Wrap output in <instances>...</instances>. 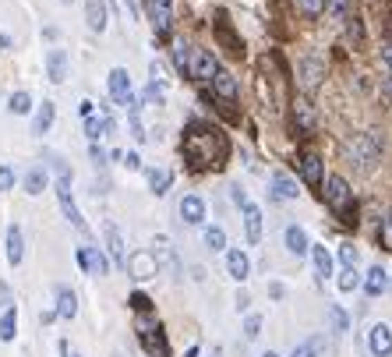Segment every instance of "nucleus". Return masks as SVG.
I'll return each mask as SVG.
<instances>
[{"label": "nucleus", "instance_id": "1", "mask_svg": "<svg viewBox=\"0 0 392 357\" xmlns=\"http://www.w3.org/2000/svg\"><path fill=\"white\" fill-rule=\"evenodd\" d=\"M180 153L191 163V170H219L230 156V142L226 135L208 124V121H191L184 128V142H180Z\"/></svg>", "mask_w": 392, "mask_h": 357}, {"label": "nucleus", "instance_id": "2", "mask_svg": "<svg viewBox=\"0 0 392 357\" xmlns=\"http://www.w3.org/2000/svg\"><path fill=\"white\" fill-rule=\"evenodd\" d=\"M382 148H385V138H382V131H360V135H353V138H346V145H343V156L357 166V170H371L375 163H378V156H382Z\"/></svg>", "mask_w": 392, "mask_h": 357}, {"label": "nucleus", "instance_id": "3", "mask_svg": "<svg viewBox=\"0 0 392 357\" xmlns=\"http://www.w3.org/2000/svg\"><path fill=\"white\" fill-rule=\"evenodd\" d=\"M322 188H325L322 198H325L329 209L336 213V220H340L343 226H357V202H353V191H350V184L343 181V177H340V173L329 177Z\"/></svg>", "mask_w": 392, "mask_h": 357}, {"label": "nucleus", "instance_id": "4", "mask_svg": "<svg viewBox=\"0 0 392 357\" xmlns=\"http://www.w3.org/2000/svg\"><path fill=\"white\" fill-rule=\"evenodd\" d=\"M138 343L145 354H153V357H173L170 354V340L163 333V325L156 318H141L138 322Z\"/></svg>", "mask_w": 392, "mask_h": 357}, {"label": "nucleus", "instance_id": "5", "mask_svg": "<svg viewBox=\"0 0 392 357\" xmlns=\"http://www.w3.org/2000/svg\"><path fill=\"white\" fill-rule=\"evenodd\" d=\"M156 273H159V262H156L153 251H135V255L128 258V276H131L135 283L156 280Z\"/></svg>", "mask_w": 392, "mask_h": 357}, {"label": "nucleus", "instance_id": "6", "mask_svg": "<svg viewBox=\"0 0 392 357\" xmlns=\"http://www.w3.org/2000/svg\"><path fill=\"white\" fill-rule=\"evenodd\" d=\"M219 75V61L213 57V50H191V78L195 81H213Z\"/></svg>", "mask_w": 392, "mask_h": 357}, {"label": "nucleus", "instance_id": "7", "mask_svg": "<svg viewBox=\"0 0 392 357\" xmlns=\"http://www.w3.org/2000/svg\"><path fill=\"white\" fill-rule=\"evenodd\" d=\"M57 198H60V209H64V216L71 220L75 230H85V216L78 213V205L71 198V177H57Z\"/></svg>", "mask_w": 392, "mask_h": 357}, {"label": "nucleus", "instance_id": "8", "mask_svg": "<svg viewBox=\"0 0 392 357\" xmlns=\"http://www.w3.org/2000/svg\"><path fill=\"white\" fill-rule=\"evenodd\" d=\"M297 170H300V177H304V184L311 191H318L325 184V170H322V160L315 153H300L297 156Z\"/></svg>", "mask_w": 392, "mask_h": 357}, {"label": "nucleus", "instance_id": "9", "mask_svg": "<svg viewBox=\"0 0 392 357\" xmlns=\"http://www.w3.org/2000/svg\"><path fill=\"white\" fill-rule=\"evenodd\" d=\"M297 78H300V85H304V88H318L322 78H325V61H322V57H300Z\"/></svg>", "mask_w": 392, "mask_h": 357}, {"label": "nucleus", "instance_id": "10", "mask_svg": "<svg viewBox=\"0 0 392 357\" xmlns=\"http://www.w3.org/2000/svg\"><path fill=\"white\" fill-rule=\"evenodd\" d=\"M290 117H293V131L300 135V138H308L311 131H315V106L300 96V99H293V110H290Z\"/></svg>", "mask_w": 392, "mask_h": 357}, {"label": "nucleus", "instance_id": "11", "mask_svg": "<svg viewBox=\"0 0 392 357\" xmlns=\"http://www.w3.org/2000/svg\"><path fill=\"white\" fill-rule=\"evenodd\" d=\"M145 11H148V18H153L156 32L166 36L170 25H173V0H145Z\"/></svg>", "mask_w": 392, "mask_h": 357}, {"label": "nucleus", "instance_id": "12", "mask_svg": "<svg viewBox=\"0 0 392 357\" xmlns=\"http://www.w3.org/2000/svg\"><path fill=\"white\" fill-rule=\"evenodd\" d=\"M106 88H110V99H113V103H128V106L135 103V96H131V78H128L124 68H113V71H110Z\"/></svg>", "mask_w": 392, "mask_h": 357}, {"label": "nucleus", "instance_id": "13", "mask_svg": "<svg viewBox=\"0 0 392 357\" xmlns=\"http://www.w3.org/2000/svg\"><path fill=\"white\" fill-rule=\"evenodd\" d=\"M75 258H78L81 269H85V273H92V276H106V273H110V262L103 258L99 248H78Z\"/></svg>", "mask_w": 392, "mask_h": 357}, {"label": "nucleus", "instance_id": "14", "mask_svg": "<svg viewBox=\"0 0 392 357\" xmlns=\"http://www.w3.org/2000/svg\"><path fill=\"white\" fill-rule=\"evenodd\" d=\"M216 39L233 53V57H244V39H240L237 32H233V28H230V21H226V15H219L216 18Z\"/></svg>", "mask_w": 392, "mask_h": 357}, {"label": "nucleus", "instance_id": "15", "mask_svg": "<svg viewBox=\"0 0 392 357\" xmlns=\"http://www.w3.org/2000/svg\"><path fill=\"white\" fill-rule=\"evenodd\" d=\"M213 93H216V99H219V103L233 106V103H237V96H240L237 78H233V75H226V71H219V75L213 78Z\"/></svg>", "mask_w": 392, "mask_h": 357}, {"label": "nucleus", "instance_id": "16", "mask_svg": "<svg viewBox=\"0 0 392 357\" xmlns=\"http://www.w3.org/2000/svg\"><path fill=\"white\" fill-rule=\"evenodd\" d=\"M368 347H371V354L375 357H389L392 354V329L389 325H371V333H368Z\"/></svg>", "mask_w": 392, "mask_h": 357}, {"label": "nucleus", "instance_id": "17", "mask_svg": "<svg viewBox=\"0 0 392 357\" xmlns=\"http://www.w3.org/2000/svg\"><path fill=\"white\" fill-rule=\"evenodd\" d=\"M226 273H230L237 283H244V280L251 276V262H248V255L240 251V248H230V251H226Z\"/></svg>", "mask_w": 392, "mask_h": 357}, {"label": "nucleus", "instance_id": "18", "mask_svg": "<svg viewBox=\"0 0 392 357\" xmlns=\"http://www.w3.org/2000/svg\"><path fill=\"white\" fill-rule=\"evenodd\" d=\"M180 220H184L188 226H202L205 223V202L198 195H188L184 202H180Z\"/></svg>", "mask_w": 392, "mask_h": 357}, {"label": "nucleus", "instance_id": "19", "mask_svg": "<svg viewBox=\"0 0 392 357\" xmlns=\"http://www.w3.org/2000/svg\"><path fill=\"white\" fill-rule=\"evenodd\" d=\"M170 53H173V68H177L180 75L191 78V43H188L184 36H177V39L170 43Z\"/></svg>", "mask_w": 392, "mask_h": 357}, {"label": "nucleus", "instance_id": "20", "mask_svg": "<svg viewBox=\"0 0 392 357\" xmlns=\"http://www.w3.org/2000/svg\"><path fill=\"white\" fill-rule=\"evenodd\" d=\"M244 233H248V244H258L262 241V209L258 205H244Z\"/></svg>", "mask_w": 392, "mask_h": 357}, {"label": "nucleus", "instance_id": "21", "mask_svg": "<svg viewBox=\"0 0 392 357\" xmlns=\"http://www.w3.org/2000/svg\"><path fill=\"white\" fill-rule=\"evenodd\" d=\"M85 21L92 32H103L106 28V0H85Z\"/></svg>", "mask_w": 392, "mask_h": 357}, {"label": "nucleus", "instance_id": "22", "mask_svg": "<svg viewBox=\"0 0 392 357\" xmlns=\"http://www.w3.org/2000/svg\"><path fill=\"white\" fill-rule=\"evenodd\" d=\"M46 75H50V81H64L68 78V53L64 50H50L46 53Z\"/></svg>", "mask_w": 392, "mask_h": 357}, {"label": "nucleus", "instance_id": "23", "mask_svg": "<svg viewBox=\"0 0 392 357\" xmlns=\"http://www.w3.org/2000/svg\"><path fill=\"white\" fill-rule=\"evenodd\" d=\"M57 315L60 318H75L78 315V293L71 287H57Z\"/></svg>", "mask_w": 392, "mask_h": 357}, {"label": "nucleus", "instance_id": "24", "mask_svg": "<svg viewBox=\"0 0 392 357\" xmlns=\"http://www.w3.org/2000/svg\"><path fill=\"white\" fill-rule=\"evenodd\" d=\"M385 290H389V273L382 269V265H371L368 276H364V293H368V297H378V293H385Z\"/></svg>", "mask_w": 392, "mask_h": 357}, {"label": "nucleus", "instance_id": "25", "mask_svg": "<svg viewBox=\"0 0 392 357\" xmlns=\"http://www.w3.org/2000/svg\"><path fill=\"white\" fill-rule=\"evenodd\" d=\"M21 258H25V233L21 226H8V262L21 265Z\"/></svg>", "mask_w": 392, "mask_h": 357}, {"label": "nucleus", "instance_id": "26", "mask_svg": "<svg viewBox=\"0 0 392 357\" xmlns=\"http://www.w3.org/2000/svg\"><path fill=\"white\" fill-rule=\"evenodd\" d=\"M268 188H273V198H276V202H290V198H297V195H300V191H297V184L290 181L286 173H276Z\"/></svg>", "mask_w": 392, "mask_h": 357}, {"label": "nucleus", "instance_id": "27", "mask_svg": "<svg viewBox=\"0 0 392 357\" xmlns=\"http://www.w3.org/2000/svg\"><path fill=\"white\" fill-rule=\"evenodd\" d=\"M286 248H290V255H308L311 251V244H308V233L300 230V226H286Z\"/></svg>", "mask_w": 392, "mask_h": 357}, {"label": "nucleus", "instance_id": "28", "mask_svg": "<svg viewBox=\"0 0 392 357\" xmlns=\"http://www.w3.org/2000/svg\"><path fill=\"white\" fill-rule=\"evenodd\" d=\"M311 262H315L318 280H329V276H333V255H329L322 244H311Z\"/></svg>", "mask_w": 392, "mask_h": 357}, {"label": "nucleus", "instance_id": "29", "mask_svg": "<svg viewBox=\"0 0 392 357\" xmlns=\"http://www.w3.org/2000/svg\"><path fill=\"white\" fill-rule=\"evenodd\" d=\"M14 336H18V311L8 305V308H4V315H0V340L11 343Z\"/></svg>", "mask_w": 392, "mask_h": 357}, {"label": "nucleus", "instance_id": "30", "mask_svg": "<svg viewBox=\"0 0 392 357\" xmlns=\"http://www.w3.org/2000/svg\"><path fill=\"white\" fill-rule=\"evenodd\" d=\"M145 177H148V188H153V195H166L170 184H173V173H166V170H148Z\"/></svg>", "mask_w": 392, "mask_h": 357}, {"label": "nucleus", "instance_id": "31", "mask_svg": "<svg viewBox=\"0 0 392 357\" xmlns=\"http://www.w3.org/2000/svg\"><path fill=\"white\" fill-rule=\"evenodd\" d=\"M53 103H39V110H36V121H32V131L36 135H46L50 131V124H53Z\"/></svg>", "mask_w": 392, "mask_h": 357}, {"label": "nucleus", "instance_id": "32", "mask_svg": "<svg viewBox=\"0 0 392 357\" xmlns=\"http://www.w3.org/2000/svg\"><path fill=\"white\" fill-rule=\"evenodd\" d=\"M25 191H28V195H43V191H46V170H39V166L28 170V173H25Z\"/></svg>", "mask_w": 392, "mask_h": 357}, {"label": "nucleus", "instance_id": "33", "mask_svg": "<svg viewBox=\"0 0 392 357\" xmlns=\"http://www.w3.org/2000/svg\"><path fill=\"white\" fill-rule=\"evenodd\" d=\"M103 241H106V251L113 255V262H120V230L113 223L103 226Z\"/></svg>", "mask_w": 392, "mask_h": 357}, {"label": "nucleus", "instance_id": "34", "mask_svg": "<svg viewBox=\"0 0 392 357\" xmlns=\"http://www.w3.org/2000/svg\"><path fill=\"white\" fill-rule=\"evenodd\" d=\"M205 248L208 251H226V233L219 226H208L205 230Z\"/></svg>", "mask_w": 392, "mask_h": 357}, {"label": "nucleus", "instance_id": "35", "mask_svg": "<svg viewBox=\"0 0 392 357\" xmlns=\"http://www.w3.org/2000/svg\"><path fill=\"white\" fill-rule=\"evenodd\" d=\"M8 110L18 113V117H25L28 110H32V96H28V93H14V96L8 99Z\"/></svg>", "mask_w": 392, "mask_h": 357}, {"label": "nucleus", "instance_id": "36", "mask_svg": "<svg viewBox=\"0 0 392 357\" xmlns=\"http://www.w3.org/2000/svg\"><path fill=\"white\" fill-rule=\"evenodd\" d=\"M329 322H333V333H346V329H350V318H346V311H343L340 305L329 308Z\"/></svg>", "mask_w": 392, "mask_h": 357}, {"label": "nucleus", "instance_id": "37", "mask_svg": "<svg viewBox=\"0 0 392 357\" xmlns=\"http://www.w3.org/2000/svg\"><path fill=\"white\" fill-rule=\"evenodd\" d=\"M325 8L333 11V18H336V21H346V18L353 15V11H350V0H325Z\"/></svg>", "mask_w": 392, "mask_h": 357}, {"label": "nucleus", "instance_id": "38", "mask_svg": "<svg viewBox=\"0 0 392 357\" xmlns=\"http://www.w3.org/2000/svg\"><path fill=\"white\" fill-rule=\"evenodd\" d=\"M378 241H382L385 251H392V209L385 213V220H382V226H378Z\"/></svg>", "mask_w": 392, "mask_h": 357}, {"label": "nucleus", "instance_id": "39", "mask_svg": "<svg viewBox=\"0 0 392 357\" xmlns=\"http://www.w3.org/2000/svg\"><path fill=\"white\" fill-rule=\"evenodd\" d=\"M357 287H360L357 269H340V290H343V293H350V290H357Z\"/></svg>", "mask_w": 392, "mask_h": 357}, {"label": "nucleus", "instance_id": "40", "mask_svg": "<svg viewBox=\"0 0 392 357\" xmlns=\"http://www.w3.org/2000/svg\"><path fill=\"white\" fill-rule=\"evenodd\" d=\"M340 262H343V269H357V248L350 241L340 244Z\"/></svg>", "mask_w": 392, "mask_h": 357}, {"label": "nucleus", "instance_id": "41", "mask_svg": "<svg viewBox=\"0 0 392 357\" xmlns=\"http://www.w3.org/2000/svg\"><path fill=\"white\" fill-rule=\"evenodd\" d=\"M318 340H304V343H300V347H293V354L290 357H318Z\"/></svg>", "mask_w": 392, "mask_h": 357}, {"label": "nucleus", "instance_id": "42", "mask_svg": "<svg viewBox=\"0 0 392 357\" xmlns=\"http://www.w3.org/2000/svg\"><path fill=\"white\" fill-rule=\"evenodd\" d=\"M346 32H350V39H353V43L364 39V25H360V18H357V15H350V18H346Z\"/></svg>", "mask_w": 392, "mask_h": 357}, {"label": "nucleus", "instance_id": "43", "mask_svg": "<svg viewBox=\"0 0 392 357\" xmlns=\"http://www.w3.org/2000/svg\"><path fill=\"white\" fill-rule=\"evenodd\" d=\"M300 11H304L308 18H318L325 11V0H300Z\"/></svg>", "mask_w": 392, "mask_h": 357}, {"label": "nucleus", "instance_id": "44", "mask_svg": "<svg viewBox=\"0 0 392 357\" xmlns=\"http://www.w3.org/2000/svg\"><path fill=\"white\" fill-rule=\"evenodd\" d=\"M135 311H141V315H148V311H153V301H148V297L145 293H131V301H128Z\"/></svg>", "mask_w": 392, "mask_h": 357}, {"label": "nucleus", "instance_id": "45", "mask_svg": "<svg viewBox=\"0 0 392 357\" xmlns=\"http://www.w3.org/2000/svg\"><path fill=\"white\" fill-rule=\"evenodd\" d=\"M258 329H262V315H248V322H244V336H248V340H258Z\"/></svg>", "mask_w": 392, "mask_h": 357}, {"label": "nucleus", "instance_id": "46", "mask_svg": "<svg viewBox=\"0 0 392 357\" xmlns=\"http://www.w3.org/2000/svg\"><path fill=\"white\" fill-rule=\"evenodd\" d=\"M145 99H153V103H163V85H159V81H153V85H148L145 93H141V103H145Z\"/></svg>", "mask_w": 392, "mask_h": 357}, {"label": "nucleus", "instance_id": "47", "mask_svg": "<svg viewBox=\"0 0 392 357\" xmlns=\"http://www.w3.org/2000/svg\"><path fill=\"white\" fill-rule=\"evenodd\" d=\"M11 188H14V170L0 166V191H11Z\"/></svg>", "mask_w": 392, "mask_h": 357}, {"label": "nucleus", "instance_id": "48", "mask_svg": "<svg viewBox=\"0 0 392 357\" xmlns=\"http://www.w3.org/2000/svg\"><path fill=\"white\" fill-rule=\"evenodd\" d=\"M78 113H81V121H88V117H96V103L81 99V103H78Z\"/></svg>", "mask_w": 392, "mask_h": 357}, {"label": "nucleus", "instance_id": "49", "mask_svg": "<svg viewBox=\"0 0 392 357\" xmlns=\"http://www.w3.org/2000/svg\"><path fill=\"white\" fill-rule=\"evenodd\" d=\"M230 195H233V202L240 205V209L248 205V198H244V188H240V184H233V188H230Z\"/></svg>", "mask_w": 392, "mask_h": 357}, {"label": "nucleus", "instance_id": "50", "mask_svg": "<svg viewBox=\"0 0 392 357\" xmlns=\"http://www.w3.org/2000/svg\"><path fill=\"white\" fill-rule=\"evenodd\" d=\"M382 99L392 106V78H385V81H382Z\"/></svg>", "mask_w": 392, "mask_h": 357}, {"label": "nucleus", "instance_id": "51", "mask_svg": "<svg viewBox=\"0 0 392 357\" xmlns=\"http://www.w3.org/2000/svg\"><path fill=\"white\" fill-rule=\"evenodd\" d=\"M382 61H385V64H389V71H392V39L382 46Z\"/></svg>", "mask_w": 392, "mask_h": 357}, {"label": "nucleus", "instance_id": "52", "mask_svg": "<svg viewBox=\"0 0 392 357\" xmlns=\"http://www.w3.org/2000/svg\"><path fill=\"white\" fill-rule=\"evenodd\" d=\"M124 163H128V166H131V170H138V166H141V160H138V156H135V153H128V156H124Z\"/></svg>", "mask_w": 392, "mask_h": 357}, {"label": "nucleus", "instance_id": "53", "mask_svg": "<svg viewBox=\"0 0 392 357\" xmlns=\"http://www.w3.org/2000/svg\"><path fill=\"white\" fill-rule=\"evenodd\" d=\"M0 50H11V36L8 32H0Z\"/></svg>", "mask_w": 392, "mask_h": 357}, {"label": "nucleus", "instance_id": "54", "mask_svg": "<svg viewBox=\"0 0 392 357\" xmlns=\"http://www.w3.org/2000/svg\"><path fill=\"white\" fill-rule=\"evenodd\" d=\"M0 301H8V283H0Z\"/></svg>", "mask_w": 392, "mask_h": 357}, {"label": "nucleus", "instance_id": "55", "mask_svg": "<svg viewBox=\"0 0 392 357\" xmlns=\"http://www.w3.org/2000/svg\"><path fill=\"white\" fill-rule=\"evenodd\" d=\"M262 357H280V354H273V350H268V354H262Z\"/></svg>", "mask_w": 392, "mask_h": 357}, {"label": "nucleus", "instance_id": "56", "mask_svg": "<svg viewBox=\"0 0 392 357\" xmlns=\"http://www.w3.org/2000/svg\"><path fill=\"white\" fill-rule=\"evenodd\" d=\"M213 357H223V354H219V350H213Z\"/></svg>", "mask_w": 392, "mask_h": 357}, {"label": "nucleus", "instance_id": "57", "mask_svg": "<svg viewBox=\"0 0 392 357\" xmlns=\"http://www.w3.org/2000/svg\"><path fill=\"white\" fill-rule=\"evenodd\" d=\"M64 4H71V0H64Z\"/></svg>", "mask_w": 392, "mask_h": 357}]
</instances>
